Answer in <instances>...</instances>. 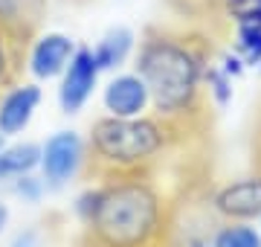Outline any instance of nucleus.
I'll return each instance as SVG.
<instances>
[{
  "mask_svg": "<svg viewBox=\"0 0 261 247\" xmlns=\"http://www.w3.org/2000/svg\"><path fill=\"white\" fill-rule=\"evenodd\" d=\"M177 128L154 114L130 116H96L87 134L90 169L99 178L113 175H148V169L168 152Z\"/></svg>",
  "mask_w": 261,
  "mask_h": 247,
  "instance_id": "7ed1b4c3",
  "label": "nucleus"
},
{
  "mask_svg": "<svg viewBox=\"0 0 261 247\" xmlns=\"http://www.w3.org/2000/svg\"><path fill=\"white\" fill-rule=\"evenodd\" d=\"M41 12V0H0V23L12 27L20 35H32Z\"/></svg>",
  "mask_w": 261,
  "mask_h": 247,
  "instance_id": "ddd939ff",
  "label": "nucleus"
},
{
  "mask_svg": "<svg viewBox=\"0 0 261 247\" xmlns=\"http://www.w3.org/2000/svg\"><path fill=\"white\" fill-rule=\"evenodd\" d=\"M29 35H20L12 27L0 23V90L15 85L23 73V53Z\"/></svg>",
  "mask_w": 261,
  "mask_h": 247,
  "instance_id": "f8f14e48",
  "label": "nucleus"
},
{
  "mask_svg": "<svg viewBox=\"0 0 261 247\" xmlns=\"http://www.w3.org/2000/svg\"><path fill=\"white\" fill-rule=\"evenodd\" d=\"M212 209L224 221H255L261 218V175H244L226 181L212 195Z\"/></svg>",
  "mask_w": 261,
  "mask_h": 247,
  "instance_id": "1a4fd4ad",
  "label": "nucleus"
},
{
  "mask_svg": "<svg viewBox=\"0 0 261 247\" xmlns=\"http://www.w3.org/2000/svg\"><path fill=\"white\" fill-rule=\"evenodd\" d=\"M209 241L212 247H261V230L252 221H224Z\"/></svg>",
  "mask_w": 261,
  "mask_h": 247,
  "instance_id": "4468645a",
  "label": "nucleus"
},
{
  "mask_svg": "<svg viewBox=\"0 0 261 247\" xmlns=\"http://www.w3.org/2000/svg\"><path fill=\"white\" fill-rule=\"evenodd\" d=\"M99 82H102V70L96 64L93 58V50L87 44H79L75 53L70 56L64 73L58 76V90H56V99H58V108L64 116H75L82 114L87 102L96 96L99 90Z\"/></svg>",
  "mask_w": 261,
  "mask_h": 247,
  "instance_id": "39448f33",
  "label": "nucleus"
},
{
  "mask_svg": "<svg viewBox=\"0 0 261 247\" xmlns=\"http://www.w3.org/2000/svg\"><path fill=\"white\" fill-rule=\"evenodd\" d=\"M206 67L209 50L168 29H148L134 53V70L151 93V114L174 128L200 114Z\"/></svg>",
  "mask_w": 261,
  "mask_h": 247,
  "instance_id": "f257e3e1",
  "label": "nucleus"
},
{
  "mask_svg": "<svg viewBox=\"0 0 261 247\" xmlns=\"http://www.w3.org/2000/svg\"><path fill=\"white\" fill-rule=\"evenodd\" d=\"M90 166V149H87V137L73 128H61L53 131L41 143V166L38 175L44 178L47 189H64L79 175Z\"/></svg>",
  "mask_w": 261,
  "mask_h": 247,
  "instance_id": "20e7f679",
  "label": "nucleus"
},
{
  "mask_svg": "<svg viewBox=\"0 0 261 247\" xmlns=\"http://www.w3.org/2000/svg\"><path fill=\"white\" fill-rule=\"evenodd\" d=\"M3 145H6V137H3V134H0V149H3Z\"/></svg>",
  "mask_w": 261,
  "mask_h": 247,
  "instance_id": "b1692460",
  "label": "nucleus"
},
{
  "mask_svg": "<svg viewBox=\"0 0 261 247\" xmlns=\"http://www.w3.org/2000/svg\"><path fill=\"white\" fill-rule=\"evenodd\" d=\"M12 189V195L15 198H20L23 204H38V201L44 198V192H47V183H44V178L41 175H23V178H18V181L6 183Z\"/></svg>",
  "mask_w": 261,
  "mask_h": 247,
  "instance_id": "6ab92c4d",
  "label": "nucleus"
},
{
  "mask_svg": "<svg viewBox=\"0 0 261 247\" xmlns=\"http://www.w3.org/2000/svg\"><path fill=\"white\" fill-rule=\"evenodd\" d=\"M232 85H235V79L226 76L215 61H209V67H206V73H203V93L212 99L215 108H226V105L232 102V96H235Z\"/></svg>",
  "mask_w": 261,
  "mask_h": 247,
  "instance_id": "2eb2a0df",
  "label": "nucleus"
},
{
  "mask_svg": "<svg viewBox=\"0 0 261 247\" xmlns=\"http://www.w3.org/2000/svg\"><path fill=\"white\" fill-rule=\"evenodd\" d=\"M9 221H12V207H9L3 198H0V236L9 230Z\"/></svg>",
  "mask_w": 261,
  "mask_h": 247,
  "instance_id": "4be33fe9",
  "label": "nucleus"
},
{
  "mask_svg": "<svg viewBox=\"0 0 261 247\" xmlns=\"http://www.w3.org/2000/svg\"><path fill=\"white\" fill-rule=\"evenodd\" d=\"M258 230H261V218H258Z\"/></svg>",
  "mask_w": 261,
  "mask_h": 247,
  "instance_id": "393cba45",
  "label": "nucleus"
},
{
  "mask_svg": "<svg viewBox=\"0 0 261 247\" xmlns=\"http://www.w3.org/2000/svg\"><path fill=\"white\" fill-rule=\"evenodd\" d=\"M44 105V87L32 79H18L15 85L0 90V134L6 140H15L27 131L35 114Z\"/></svg>",
  "mask_w": 261,
  "mask_h": 247,
  "instance_id": "0eeeda50",
  "label": "nucleus"
},
{
  "mask_svg": "<svg viewBox=\"0 0 261 247\" xmlns=\"http://www.w3.org/2000/svg\"><path fill=\"white\" fill-rule=\"evenodd\" d=\"M84 230L96 247H160L168 204L148 175L102 178V201Z\"/></svg>",
  "mask_w": 261,
  "mask_h": 247,
  "instance_id": "f03ea898",
  "label": "nucleus"
},
{
  "mask_svg": "<svg viewBox=\"0 0 261 247\" xmlns=\"http://www.w3.org/2000/svg\"><path fill=\"white\" fill-rule=\"evenodd\" d=\"M215 64L221 67V70H224V73H226L229 79H241L244 73H247V61H244V58L238 56L235 50H226V53H221Z\"/></svg>",
  "mask_w": 261,
  "mask_h": 247,
  "instance_id": "aec40b11",
  "label": "nucleus"
},
{
  "mask_svg": "<svg viewBox=\"0 0 261 247\" xmlns=\"http://www.w3.org/2000/svg\"><path fill=\"white\" fill-rule=\"evenodd\" d=\"M102 111L108 116H119V119L151 114L148 85L142 82L137 70L111 73V79L102 85Z\"/></svg>",
  "mask_w": 261,
  "mask_h": 247,
  "instance_id": "6e6552de",
  "label": "nucleus"
},
{
  "mask_svg": "<svg viewBox=\"0 0 261 247\" xmlns=\"http://www.w3.org/2000/svg\"><path fill=\"white\" fill-rule=\"evenodd\" d=\"M258 73H261V64H258Z\"/></svg>",
  "mask_w": 261,
  "mask_h": 247,
  "instance_id": "a878e982",
  "label": "nucleus"
},
{
  "mask_svg": "<svg viewBox=\"0 0 261 247\" xmlns=\"http://www.w3.org/2000/svg\"><path fill=\"white\" fill-rule=\"evenodd\" d=\"M235 53L247 61V67L261 64V27L258 23H244L235 27Z\"/></svg>",
  "mask_w": 261,
  "mask_h": 247,
  "instance_id": "dca6fc26",
  "label": "nucleus"
},
{
  "mask_svg": "<svg viewBox=\"0 0 261 247\" xmlns=\"http://www.w3.org/2000/svg\"><path fill=\"white\" fill-rule=\"evenodd\" d=\"M41 166V143L35 140H6L0 149V186L18 181L23 175H35Z\"/></svg>",
  "mask_w": 261,
  "mask_h": 247,
  "instance_id": "9b49d317",
  "label": "nucleus"
},
{
  "mask_svg": "<svg viewBox=\"0 0 261 247\" xmlns=\"http://www.w3.org/2000/svg\"><path fill=\"white\" fill-rule=\"evenodd\" d=\"M186 247H212V241H209V238H203V236H192L186 241Z\"/></svg>",
  "mask_w": 261,
  "mask_h": 247,
  "instance_id": "5701e85b",
  "label": "nucleus"
},
{
  "mask_svg": "<svg viewBox=\"0 0 261 247\" xmlns=\"http://www.w3.org/2000/svg\"><path fill=\"white\" fill-rule=\"evenodd\" d=\"M137 44H140V38L130 27H111L90 50H93V58L102 73H119L134 58Z\"/></svg>",
  "mask_w": 261,
  "mask_h": 247,
  "instance_id": "9d476101",
  "label": "nucleus"
},
{
  "mask_svg": "<svg viewBox=\"0 0 261 247\" xmlns=\"http://www.w3.org/2000/svg\"><path fill=\"white\" fill-rule=\"evenodd\" d=\"M75 47L79 44L67 32H58V29H47V32L29 35L27 53H23V70L38 85L58 82V76L64 73L70 56L75 53Z\"/></svg>",
  "mask_w": 261,
  "mask_h": 247,
  "instance_id": "423d86ee",
  "label": "nucleus"
},
{
  "mask_svg": "<svg viewBox=\"0 0 261 247\" xmlns=\"http://www.w3.org/2000/svg\"><path fill=\"white\" fill-rule=\"evenodd\" d=\"M9 247H41V233L32 230V227L18 230V233L9 238Z\"/></svg>",
  "mask_w": 261,
  "mask_h": 247,
  "instance_id": "412c9836",
  "label": "nucleus"
},
{
  "mask_svg": "<svg viewBox=\"0 0 261 247\" xmlns=\"http://www.w3.org/2000/svg\"><path fill=\"white\" fill-rule=\"evenodd\" d=\"M99 201H102V181L93 183V186H84V189L75 195L73 212H75V218L82 221V227H87V224H90L93 212L99 209Z\"/></svg>",
  "mask_w": 261,
  "mask_h": 247,
  "instance_id": "a211bd4d",
  "label": "nucleus"
},
{
  "mask_svg": "<svg viewBox=\"0 0 261 247\" xmlns=\"http://www.w3.org/2000/svg\"><path fill=\"white\" fill-rule=\"evenodd\" d=\"M221 3H224L226 18L235 27H244V23H258L261 27V0H221Z\"/></svg>",
  "mask_w": 261,
  "mask_h": 247,
  "instance_id": "f3484780",
  "label": "nucleus"
}]
</instances>
